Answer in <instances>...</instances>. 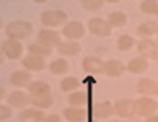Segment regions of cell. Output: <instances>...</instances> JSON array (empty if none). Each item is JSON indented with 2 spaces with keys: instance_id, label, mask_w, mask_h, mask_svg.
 Masks as SVG:
<instances>
[{
  "instance_id": "obj_1",
  "label": "cell",
  "mask_w": 158,
  "mask_h": 122,
  "mask_svg": "<svg viewBox=\"0 0 158 122\" xmlns=\"http://www.w3.org/2000/svg\"><path fill=\"white\" fill-rule=\"evenodd\" d=\"M33 33V25L30 21H11L10 25L7 26V36L10 39H15V41H20V39H25L28 38L30 34Z\"/></svg>"
},
{
  "instance_id": "obj_2",
  "label": "cell",
  "mask_w": 158,
  "mask_h": 122,
  "mask_svg": "<svg viewBox=\"0 0 158 122\" xmlns=\"http://www.w3.org/2000/svg\"><path fill=\"white\" fill-rule=\"evenodd\" d=\"M156 108H158L156 101L148 96H142L134 101V114L142 116V117H150V116L156 114Z\"/></svg>"
},
{
  "instance_id": "obj_3",
  "label": "cell",
  "mask_w": 158,
  "mask_h": 122,
  "mask_svg": "<svg viewBox=\"0 0 158 122\" xmlns=\"http://www.w3.org/2000/svg\"><path fill=\"white\" fill-rule=\"evenodd\" d=\"M67 13L65 11H60V10H46L43 15H41V21H43L44 26L48 28H56V26H60V25H65L67 21Z\"/></svg>"
},
{
  "instance_id": "obj_4",
  "label": "cell",
  "mask_w": 158,
  "mask_h": 122,
  "mask_svg": "<svg viewBox=\"0 0 158 122\" xmlns=\"http://www.w3.org/2000/svg\"><path fill=\"white\" fill-rule=\"evenodd\" d=\"M88 30L91 34H95L98 38H109L111 33H113V28L103 18H91L88 21Z\"/></svg>"
},
{
  "instance_id": "obj_5",
  "label": "cell",
  "mask_w": 158,
  "mask_h": 122,
  "mask_svg": "<svg viewBox=\"0 0 158 122\" xmlns=\"http://www.w3.org/2000/svg\"><path fill=\"white\" fill-rule=\"evenodd\" d=\"M62 34L67 39H70V41H78V39H81L85 36L86 31H85L83 23H80V21H69V23H65V26H64Z\"/></svg>"
},
{
  "instance_id": "obj_6",
  "label": "cell",
  "mask_w": 158,
  "mask_h": 122,
  "mask_svg": "<svg viewBox=\"0 0 158 122\" xmlns=\"http://www.w3.org/2000/svg\"><path fill=\"white\" fill-rule=\"evenodd\" d=\"M139 54L145 59H158V43L152 39H140L137 43Z\"/></svg>"
},
{
  "instance_id": "obj_7",
  "label": "cell",
  "mask_w": 158,
  "mask_h": 122,
  "mask_svg": "<svg viewBox=\"0 0 158 122\" xmlns=\"http://www.w3.org/2000/svg\"><path fill=\"white\" fill-rule=\"evenodd\" d=\"M38 43L46 46V47H57L62 41H60V34L57 31H52V30H41L38 34Z\"/></svg>"
},
{
  "instance_id": "obj_8",
  "label": "cell",
  "mask_w": 158,
  "mask_h": 122,
  "mask_svg": "<svg viewBox=\"0 0 158 122\" xmlns=\"http://www.w3.org/2000/svg\"><path fill=\"white\" fill-rule=\"evenodd\" d=\"M2 51H3V54L7 55L8 59L16 60V59H20L21 54H23V44L20 43V41L8 39V41H5V43L2 44Z\"/></svg>"
},
{
  "instance_id": "obj_9",
  "label": "cell",
  "mask_w": 158,
  "mask_h": 122,
  "mask_svg": "<svg viewBox=\"0 0 158 122\" xmlns=\"http://www.w3.org/2000/svg\"><path fill=\"white\" fill-rule=\"evenodd\" d=\"M103 60L98 59V57H85L83 62H81V67H83V70L86 75H98V73H103Z\"/></svg>"
},
{
  "instance_id": "obj_10",
  "label": "cell",
  "mask_w": 158,
  "mask_h": 122,
  "mask_svg": "<svg viewBox=\"0 0 158 122\" xmlns=\"http://www.w3.org/2000/svg\"><path fill=\"white\" fill-rule=\"evenodd\" d=\"M124 72H126V65L121 60L113 59V60H108V62L103 63V73L111 77V78H118Z\"/></svg>"
},
{
  "instance_id": "obj_11",
  "label": "cell",
  "mask_w": 158,
  "mask_h": 122,
  "mask_svg": "<svg viewBox=\"0 0 158 122\" xmlns=\"http://www.w3.org/2000/svg\"><path fill=\"white\" fill-rule=\"evenodd\" d=\"M93 117L95 119H108L114 114V104L109 101H101L93 106Z\"/></svg>"
},
{
  "instance_id": "obj_12",
  "label": "cell",
  "mask_w": 158,
  "mask_h": 122,
  "mask_svg": "<svg viewBox=\"0 0 158 122\" xmlns=\"http://www.w3.org/2000/svg\"><path fill=\"white\" fill-rule=\"evenodd\" d=\"M114 114H118L119 117L127 119L134 116V101L132 100H121L114 104Z\"/></svg>"
},
{
  "instance_id": "obj_13",
  "label": "cell",
  "mask_w": 158,
  "mask_h": 122,
  "mask_svg": "<svg viewBox=\"0 0 158 122\" xmlns=\"http://www.w3.org/2000/svg\"><path fill=\"white\" fill-rule=\"evenodd\" d=\"M57 51H59L60 55L73 57V55H78L81 52V46L77 43V41H65V43H60L59 46H57Z\"/></svg>"
},
{
  "instance_id": "obj_14",
  "label": "cell",
  "mask_w": 158,
  "mask_h": 122,
  "mask_svg": "<svg viewBox=\"0 0 158 122\" xmlns=\"http://www.w3.org/2000/svg\"><path fill=\"white\" fill-rule=\"evenodd\" d=\"M86 109L83 108H73L70 106L67 109H64V117L69 122H85L86 120Z\"/></svg>"
},
{
  "instance_id": "obj_15",
  "label": "cell",
  "mask_w": 158,
  "mask_h": 122,
  "mask_svg": "<svg viewBox=\"0 0 158 122\" xmlns=\"http://www.w3.org/2000/svg\"><path fill=\"white\" fill-rule=\"evenodd\" d=\"M23 67L26 70H33V72H41L46 68V62L43 57H38V55H28L23 59Z\"/></svg>"
},
{
  "instance_id": "obj_16",
  "label": "cell",
  "mask_w": 158,
  "mask_h": 122,
  "mask_svg": "<svg viewBox=\"0 0 158 122\" xmlns=\"http://www.w3.org/2000/svg\"><path fill=\"white\" fill-rule=\"evenodd\" d=\"M126 70L132 73H145L148 70V60L145 57H135L126 65Z\"/></svg>"
},
{
  "instance_id": "obj_17",
  "label": "cell",
  "mask_w": 158,
  "mask_h": 122,
  "mask_svg": "<svg viewBox=\"0 0 158 122\" xmlns=\"http://www.w3.org/2000/svg\"><path fill=\"white\" fill-rule=\"evenodd\" d=\"M156 81L152 80V78H142L137 81V91L140 93V95L143 96H148V95H155L156 91Z\"/></svg>"
},
{
  "instance_id": "obj_18",
  "label": "cell",
  "mask_w": 158,
  "mask_h": 122,
  "mask_svg": "<svg viewBox=\"0 0 158 122\" xmlns=\"http://www.w3.org/2000/svg\"><path fill=\"white\" fill-rule=\"evenodd\" d=\"M51 91L52 88L48 81H33V83H30V93L33 96H49Z\"/></svg>"
},
{
  "instance_id": "obj_19",
  "label": "cell",
  "mask_w": 158,
  "mask_h": 122,
  "mask_svg": "<svg viewBox=\"0 0 158 122\" xmlns=\"http://www.w3.org/2000/svg\"><path fill=\"white\" fill-rule=\"evenodd\" d=\"M44 117L46 116L41 109H25V111L20 114L21 122H43Z\"/></svg>"
},
{
  "instance_id": "obj_20",
  "label": "cell",
  "mask_w": 158,
  "mask_h": 122,
  "mask_svg": "<svg viewBox=\"0 0 158 122\" xmlns=\"http://www.w3.org/2000/svg\"><path fill=\"white\" fill-rule=\"evenodd\" d=\"M88 101H90L88 93H85V91H73L69 96V103L73 108H85L88 104Z\"/></svg>"
},
{
  "instance_id": "obj_21",
  "label": "cell",
  "mask_w": 158,
  "mask_h": 122,
  "mask_svg": "<svg viewBox=\"0 0 158 122\" xmlns=\"http://www.w3.org/2000/svg\"><path fill=\"white\" fill-rule=\"evenodd\" d=\"M156 31H158V25L155 21H145L137 28V34L142 39H150L153 34H156Z\"/></svg>"
},
{
  "instance_id": "obj_22",
  "label": "cell",
  "mask_w": 158,
  "mask_h": 122,
  "mask_svg": "<svg viewBox=\"0 0 158 122\" xmlns=\"http://www.w3.org/2000/svg\"><path fill=\"white\" fill-rule=\"evenodd\" d=\"M106 21L111 28H122V26H126V23H127V15L124 11H113V13L108 15Z\"/></svg>"
},
{
  "instance_id": "obj_23",
  "label": "cell",
  "mask_w": 158,
  "mask_h": 122,
  "mask_svg": "<svg viewBox=\"0 0 158 122\" xmlns=\"http://www.w3.org/2000/svg\"><path fill=\"white\" fill-rule=\"evenodd\" d=\"M28 103H30V98L21 91H13L8 96V104L13 108H25Z\"/></svg>"
},
{
  "instance_id": "obj_24",
  "label": "cell",
  "mask_w": 158,
  "mask_h": 122,
  "mask_svg": "<svg viewBox=\"0 0 158 122\" xmlns=\"http://www.w3.org/2000/svg\"><path fill=\"white\" fill-rule=\"evenodd\" d=\"M139 8L145 15L158 16V2L156 0H142V2L139 3Z\"/></svg>"
},
{
  "instance_id": "obj_25",
  "label": "cell",
  "mask_w": 158,
  "mask_h": 122,
  "mask_svg": "<svg viewBox=\"0 0 158 122\" xmlns=\"http://www.w3.org/2000/svg\"><path fill=\"white\" fill-rule=\"evenodd\" d=\"M11 83L16 85V86H26L31 83V73L30 72H23L18 70L11 75Z\"/></svg>"
},
{
  "instance_id": "obj_26",
  "label": "cell",
  "mask_w": 158,
  "mask_h": 122,
  "mask_svg": "<svg viewBox=\"0 0 158 122\" xmlns=\"http://www.w3.org/2000/svg\"><path fill=\"white\" fill-rule=\"evenodd\" d=\"M49 68H51V72H52V73L62 75V73H67V72H69L70 65H69V62H67L65 59H56V60H52V62H51Z\"/></svg>"
},
{
  "instance_id": "obj_27",
  "label": "cell",
  "mask_w": 158,
  "mask_h": 122,
  "mask_svg": "<svg viewBox=\"0 0 158 122\" xmlns=\"http://www.w3.org/2000/svg\"><path fill=\"white\" fill-rule=\"evenodd\" d=\"M81 85V81L75 77H65L60 81V90L62 91H75L78 90V86Z\"/></svg>"
},
{
  "instance_id": "obj_28",
  "label": "cell",
  "mask_w": 158,
  "mask_h": 122,
  "mask_svg": "<svg viewBox=\"0 0 158 122\" xmlns=\"http://www.w3.org/2000/svg\"><path fill=\"white\" fill-rule=\"evenodd\" d=\"M30 52H31V55H38V57H49L51 54H52V49H49V47H46V46H43V44H39V43H36V44H31L30 47Z\"/></svg>"
},
{
  "instance_id": "obj_29",
  "label": "cell",
  "mask_w": 158,
  "mask_h": 122,
  "mask_svg": "<svg viewBox=\"0 0 158 122\" xmlns=\"http://www.w3.org/2000/svg\"><path fill=\"white\" fill-rule=\"evenodd\" d=\"M31 103H33V106H36L39 109H48L54 104V100H52L51 95L49 96H34L31 100Z\"/></svg>"
},
{
  "instance_id": "obj_30",
  "label": "cell",
  "mask_w": 158,
  "mask_h": 122,
  "mask_svg": "<svg viewBox=\"0 0 158 122\" xmlns=\"http://www.w3.org/2000/svg\"><path fill=\"white\" fill-rule=\"evenodd\" d=\"M134 44H135V41H134L132 36H129V34H124V36H121L118 39V49L126 52V51H131L134 47Z\"/></svg>"
},
{
  "instance_id": "obj_31",
  "label": "cell",
  "mask_w": 158,
  "mask_h": 122,
  "mask_svg": "<svg viewBox=\"0 0 158 122\" xmlns=\"http://www.w3.org/2000/svg\"><path fill=\"white\" fill-rule=\"evenodd\" d=\"M81 5H83V8L88 10V11H96V10H99L103 7L104 2L103 0H83Z\"/></svg>"
},
{
  "instance_id": "obj_32",
  "label": "cell",
  "mask_w": 158,
  "mask_h": 122,
  "mask_svg": "<svg viewBox=\"0 0 158 122\" xmlns=\"http://www.w3.org/2000/svg\"><path fill=\"white\" fill-rule=\"evenodd\" d=\"M11 117V109L8 106H3L0 104V120H7Z\"/></svg>"
},
{
  "instance_id": "obj_33",
  "label": "cell",
  "mask_w": 158,
  "mask_h": 122,
  "mask_svg": "<svg viewBox=\"0 0 158 122\" xmlns=\"http://www.w3.org/2000/svg\"><path fill=\"white\" fill-rule=\"evenodd\" d=\"M43 122H62V120L57 114H52V116H46Z\"/></svg>"
},
{
  "instance_id": "obj_34",
  "label": "cell",
  "mask_w": 158,
  "mask_h": 122,
  "mask_svg": "<svg viewBox=\"0 0 158 122\" xmlns=\"http://www.w3.org/2000/svg\"><path fill=\"white\" fill-rule=\"evenodd\" d=\"M145 122H158V114H153V116H150V117H147Z\"/></svg>"
},
{
  "instance_id": "obj_35",
  "label": "cell",
  "mask_w": 158,
  "mask_h": 122,
  "mask_svg": "<svg viewBox=\"0 0 158 122\" xmlns=\"http://www.w3.org/2000/svg\"><path fill=\"white\" fill-rule=\"evenodd\" d=\"M5 98V88H2V86H0V101H2Z\"/></svg>"
},
{
  "instance_id": "obj_36",
  "label": "cell",
  "mask_w": 158,
  "mask_h": 122,
  "mask_svg": "<svg viewBox=\"0 0 158 122\" xmlns=\"http://www.w3.org/2000/svg\"><path fill=\"white\" fill-rule=\"evenodd\" d=\"M2 63H3V59H2V55H0V65H2Z\"/></svg>"
},
{
  "instance_id": "obj_37",
  "label": "cell",
  "mask_w": 158,
  "mask_h": 122,
  "mask_svg": "<svg viewBox=\"0 0 158 122\" xmlns=\"http://www.w3.org/2000/svg\"><path fill=\"white\" fill-rule=\"evenodd\" d=\"M155 95H156V96H158V86H156V91H155Z\"/></svg>"
},
{
  "instance_id": "obj_38",
  "label": "cell",
  "mask_w": 158,
  "mask_h": 122,
  "mask_svg": "<svg viewBox=\"0 0 158 122\" xmlns=\"http://www.w3.org/2000/svg\"><path fill=\"white\" fill-rule=\"evenodd\" d=\"M0 28H2V20H0Z\"/></svg>"
},
{
  "instance_id": "obj_39",
  "label": "cell",
  "mask_w": 158,
  "mask_h": 122,
  "mask_svg": "<svg viewBox=\"0 0 158 122\" xmlns=\"http://www.w3.org/2000/svg\"><path fill=\"white\" fill-rule=\"evenodd\" d=\"M114 122H121V120H114Z\"/></svg>"
},
{
  "instance_id": "obj_40",
  "label": "cell",
  "mask_w": 158,
  "mask_h": 122,
  "mask_svg": "<svg viewBox=\"0 0 158 122\" xmlns=\"http://www.w3.org/2000/svg\"><path fill=\"white\" fill-rule=\"evenodd\" d=\"M156 34H158V31H156Z\"/></svg>"
}]
</instances>
